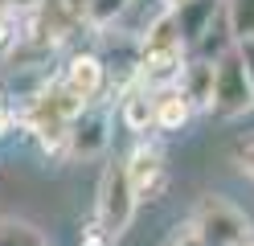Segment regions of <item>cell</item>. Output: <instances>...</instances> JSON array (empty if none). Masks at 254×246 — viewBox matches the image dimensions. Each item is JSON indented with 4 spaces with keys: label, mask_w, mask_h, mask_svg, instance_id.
I'll return each mask as SVG.
<instances>
[{
    "label": "cell",
    "mask_w": 254,
    "mask_h": 246,
    "mask_svg": "<svg viewBox=\"0 0 254 246\" xmlns=\"http://www.w3.org/2000/svg\"><path fill=\"white\" fill-rule=\"evenodd\" d=\"M131 4V0H94V25H107V21H115V16Z\"/></svg>",
    "instance_id": "9a60e30c"
},
{
    "label": "cell",
    "mask_w": 254,
    "mask_h": 246,
    "mask_svg": "<svg viewBox=\"0 0 254 246\" xmlns=\"http://www.w3.org/2000/svg\"><path fill=\"white\" fill-rule=\"evenodd\" d=\"M82 246H115V234H107V230H103V222L94 218V226L82 234Z\"/></svg>",
    "instance_id": "2e32d148"
},
{
    "label": "cell",
    "mask_w": 254,
    "mask_h": 246,
    "mask_svg": "<svg viewBox=\"0 0 254 246\" xmlns=\"http://www.w3.org/2000/svg\"><path fill=\"white\" fill-rule=\"evenodd\" d=\"M185 33L177 21V8H164L156 21L148 25V33L139 37V54H168V49H185Z\"/></svg>",
    "instance_id": "30bf717a"
},
{
    "label": "cell",
    "mask_w": 254,
    "mask_h": 246,
    "mask_svg": "<svg viewBox=\"0 0 254 246\" xmlns=\"http://www.w3.org/2000/svg\"><path fill=\"white\" fill-rule=\"evenodd\" d=\"M221 4H226V0H193V4L177 8V21H181V33H185L189 45H197L205 37V29L213 25V16L221 12Z\"/></svg>",
    "instance_id": "8fae6325"
},
{
    "label": "cell",
    "mask_w": 254,
    "mask_h": 246,
    "mask_svg": "<svg viewBox=\"0 0 254 246\" xmlns=\"http://www.w3.org/2000/svg\"><path fill=\"white\" fill-rule=\"evenodd\" d=\"M254 107V82L250 70L242 62V49H230V54L217 58V90H213V111L234 119V115H246Z\"/></svg>",
    "instance_id": "3957f363"
},
{
    "label": "cell",
    "mask_w": 254,
    "mask_h": 246,
    "mask_svg": "<svg viewBox=\"0 0 254 246\" xmlns=\"http://www.w3.org/2000/svg\"><path fill=\"white\" fill-rule=\"evenodd\" d=\"M21 8L17 4H12V0H0V45H12V37H17V25H21Z\"/></svg>",
    "instance_id": "5bb4252c"
},
{
    "label": "cell",
    "mask_w": 254,
    "mask_h": 246,
    "mask_svg": "<svg viewBox=\"0 0 254 246\" xmlns=\"http://www.w3.org/2000/svg\"><path fill=\"white\" fill-rule=\"evenodd\" d=\"M152 98H156V127L160 131H181L193 115V98L181 90V82H168V86H152Z\"/></svg>",
    "instance_id": "ba28073f"
},
{
    "label": "cell",
    "mask_w": 254,
    "mask_h": 246,
    "mask_svg": "<svg viewBox=\"0 0 254 246\" xmlns=\"http://www.w3.org/2000/svg\"><path fill=\"white\" fill-rule=\"evenodd\" d=\"M62 82H66L74 94H82L86 103H94V98L103 94V86H107V66L94 54H74L66 62V70H62Z\"/></svg>",
    "instance_id": "52a82bcc"
},
{
    "label": "cell",
    "mask_w": 254,
    "mask_h": 246,
    "mask_svg": "<svg viewBox=\"0 0 254 246\" xmlns=\"http://www.w3.org/2000/svg\"><path fill=\"white\" fill-rule=\"evenodd\" d=\"M119 119L127 123V131H135V136H144V131L156 127V98H152L148 82H139V74L119 90Z\"/></svg>",
    "instance_id": "5b68a950"
},
{
    "label": "cell",
    "mask_w": 254,
    "mask_h": 246,
    "mask_svg": "<svg viewBox=\"0 0 254 246\" xmlns=\"http://www.w3.org/2000/svg\"><path fill=\"white\" fill-rule=\"evenodd\" d=\"M226 16H230V29L238 41L254 37V0H226Z\"/></svg>",
    "instance_id": "4fadbf2b"
},
{
    "label": "cell",
    "mask_w": 254,
    "mask_h": 246,
    "mask_svg": "<svg viewBox=\"0 0 254 246\" xmlns=\"http://www.w3.org/2000/svg\"><path fill=\"white\" fill-rule=\"evenodd\" d=\"M135 205H139V193L131 185V172H127V160H111L103 168L99 180V201H94V218L103 222L107 234H123L135 218Z\"/></svg>",
    "instance_id": "6da1fadb"
},
{
    "label": "cell",
    "mask_w": 254,
    "mask_h": 246,
    "mask_svg": "<svg viewBox=\"0 0 254 246\" xmlns=\"http://www.w3.org/2000/svg\"><path fill=\"white\" fill-rule=\"evenodd\" d=\"M127 172H131V185L139 193V201H156L168 185V164H164V152L148 140H139L127 156Z\"/></svg>",
    "instance_id": "277c9868"
},
{
    "label": "cell",
    "mask_w": 254,
    "mask_h": 246,
    "mask_svg": "<svg viewBox=\"0 0 254 246\" xmlns=\"http://www.w3.org/2000/svg\"><path fill=\"white\" fill-rule=\"evenodd\" d=\"M234 160H238V168H242V172H250V176H254V140L238 144V148H234Z\"/></svg>",
    "instance_id": "e0dca14e"
},
{
    "label": "cell",
    "mask_w": 254,
    "mask_h": 246,
    "mask_svg": "<svg viewBox=\"0 0 254 246\" xmlns=\"http://www.w3.org/2000/svg\"><path fill=\"white\" fill-rule=\"evenodd\" d=\"M0 246H50L29 222L17 218H0Z\"/></svg>",
    "instance_id": "7c38bea8"
},
{
    "label": "cell",
    "mask_w": 254,
    "mask_h": 246,
    "mask_svg": "<svg viewBox=\"0 0 254 246\" xmlns=\"http://www.w3.org/2000/svg\"><path fill=\"white\" fill-rule=\"evenodd\" d=\"M181 90L193 98V107L213 111V90H217V62L213 58H193L181 70Z\"/></svg>",
    "instance_id": "9c48e42d"
},
{
    "label": "cell",
    "mask_w": 254,
    "mask_h": 246,
    "mask_svg": "<svg viewBox=\"0 0 254 246\" xmlns=\"http://www.w3.org/2000/svg\"><path fill=\"white\" fill-rule=\"evenodd\" d=\"M111 119H107V111H82L74 119V127H70V160H90V156H99L103 148H107V140H111Z\"/></svg>",
    "instance_id": "8992f818"
},
{
    "label": "cell",
    "mask_w": 254,
    "mask_h": 246,
    "mask_svg": "<svg viewBox=\"0 0 254 246\" xmlns=\"http://www.w3.org/2000/svg\"><path fill=\"white\" fill-rule=\"evenodd\" d=\"M238 49H242V62H246L250 82H254V37H250V41H238Z\"/></svg>",
    "instance_id": "d6986e66"
},
{
    "label": "cell",
    "mask_w": 254,
    "mask_h": 246,
    "mask_svg": "<svg viewBox=\"0 0 254 246\" xmlns=\"http://www.w3.org/2000/svg\"><path fill=\"white\" fill-rule=\"evenodd\" d=\"M168 8H185V4H193V0H164Z\"/></svg>",
    "instance_id": "ffe728a7"
},
{
    "label": "cell",
    "mask_w": 254,
    "mask_h": 246,
    "mask_svg": "<svg viewBox=\"0 0 254 246\" xmlns=\"http://www.w3.org/2000/svg\"><path fill=\"white\" fill-rule=\"evenodd\" d=\"M168 246H205V238H201V230L193 226V222H189L185 230H181V234H172V242Z\"/></svg>",
    "instance_id": "ac0fdd59"
},
{
    "label": "cell",
    "mask_w": 254,
    "mask_h": 246,
    "mask_svg": "<svg viewBox=\"0 0 254 246\" xmlns=\"http://www.w3.org/2000/svg\"><path fill=\"white\" fill-rule=\"evenodd\" d=\"M193 226L201 230L205 246H242V242L254 238L250 218L238 205H230L226 197H217V193H209V197H201V201H197Z\"/></svg>",
    "instance_id": "7a4b0ae2"
},
{
    "label": "cell",
    "mask_w": 254,
    "mask_h": 246,
    "mask_svg": "<svg viewBox=\"0 0 254 246\" xmlns=\"http://www.w3.org/2000/svg\"><path fill=\"white\" fill-rule=\"evenodd\" d=\"M242 246H254V238H250V242H242Z\"/></svg>",
    "instance_id": "44dd1931"
}]
</instances>
